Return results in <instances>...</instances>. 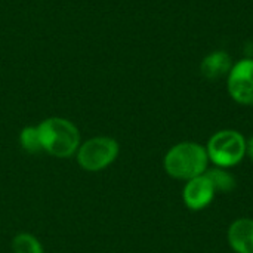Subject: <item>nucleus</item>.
I'll return each mask as SVG.
<instances>
[{"instance_id": "nucleus-1", "label": "nucleus", "mask_w": 253, "mask_h": 253, "mask_svg": "<svg viewBox=\"0 0 253 253\" xmlns=\"http://www.w3.org/2000/svg\"><path fill=\"white\" fill-rule=\"evenodd\" d=\"M209 156L206 147L197 142H179L165 156V170L175 179L190 181L208 170Z\"/></svg>"}, {"instance_id": "nucleus-2", "label": "nucleus", "mask_w": 253, "mask_h": 253, "mask_svg": "<svg viewBox=\"0 0 253 253\" xmlns=\"http://www.w3.org/2000/svg\"><path fill=\"white\" fill-rule=\"evenodd\" d=\"M43 150L50 156L67 159L71 157L80 147V133L77 127L59 117H50L39 125Z\"/></svg>"}, {"instance_id": "nucleus-3", "label": "nucleus", "mask_w": 253, "mask_h": 253, "mask_svg": "<svg viewBox=\"0 0 253 253\" xmlns=\"http://www.w3.org/2000/svg\"><path fill=\"white\" fill-rule=\"evenodd\" d=\"M206 151L209 160L218 168H233L246 156V139L237 130H219L209 139Z\"/></svg>"}, {"instance_id": "nucleus-4", "label": "nucleus", "mask_w": 253, "mask_h": 253, "mask_svg": "<svg viewBox=\"0 0 253 253\" xmlns=\"http://www.w3.org/2000/svg\"><path fill=\"white\" fill-rule=\"evenodd\" d=\"M119 156V144L108 136H96L83 142L77 150V162L87 172H98L110 166Z\"/></svg>"}, {"instance_id": "nucleus-5", "label": "nucleus", "mask_w": 253, "mask_h": 253, "mask_svg": "<svg viewBox=\"0 0 253 253\" xmlns=\"http://www.w3.org/2000/svg\"><path fill=\"white\" fill-rule=\"evenodd\" d=\"M227 87L236 102L253 105V59H242L231 67Z\"/></svg>"}, {"instance_id": "nucleus-6", "label": "nucleus", "mask_w": 253, "mask_h": 253, "mask_svg": "<svg viewBox=\"0 0 253 253\" xmlns=\"http://www.w3.org/2000/svg\"><path fill=\"white\" fill-rule=\"evenodd\" d=\"M215 193L216 191H215L212 182L203 173L200 176H196V178L187 181L184 191H182V199L188 209L202 211L212 203Z\"/></svg>"}, {"instance_id": "nucleus-7", "label": "nucleus", "mask_w": 253, "mask_h": 253, "mask_svg": "<svg viewBox=\"0 0 253 253\" xmlns=\"http://www.w3.org/2000/svg\"><path fill=\"white\" fill-rule=\"evenodd\" d=\"M228 243L236 253H253V219L239 218L228 228Z\"/></svg>"}, {"instance_id": "nucleus-8", "label": "nucleus", "mask_w": 253, "mask_h": 253, "mask_svg": "<svg viewBox=\"0 0 253 253\" xmlns=\"http://www.w3.org/2000/svg\"><path fill=\"white\" fill-rule=\"evenodd\" d=\"M231 58L224 50H216L208 56L200 64V71L208 80H216L224 77L231 70Z\"/></svg>"}, {"instance_id": "nucleus-9", "label": "nucleus", "mask_w": 253, "mask_h": 253, "mask_svg": "<svg viewBox=\"0 0 253 253\" xmlns=\"http://www.w3.org/2000/svg\"><path fill=\"white\" fill-rule=\"evenodd\" d=\"M205 175L209 178V181L212 182L215 191L219 193H228L233 191L236 188V178L225 170L224 168H215V169H208L205 172Z\"/></svg>"}, {"instance_id": "nucleus-10", "label": "nucleus", "mask_w": 253, "mask_h": 253, "mask_svg": "<svg viewBox=\"0 0 253 253\" xmlns=\"http://www.w3.org/2000/svg\"><path fill=\"white\" fill-rule=\"evenodd\" d=\"M12 251L13 253H43V248L34 236L21 233L13 239Z\"/></svg>"}, {"instance_id": "nucleus-11", "label": "nucleus", "mask_w": 253, "mask_h": 253, "mask_svg": "<svg viewBox=\"0 0 253 253\" xmlns=\"http://www.w3.org/2000/svg\"><path fill=\"white\" fill-rule=\"evenodd\" d=\"M19 142H21V147L28 151V153H39L43 150V145H42V136H40V130H39V126L34 127V126H28L25 129H22L21 135H19Z\"/></svg>"}, {"instance_id": "nucleus-12", "label": "nucleus", "mask_w": 253, "mask_h": 253, "mask_svg": "<svg viewBox=\"0 0 253 253\" xmlns=\"http://www.w3.org/2000/svg\"><path fill=\"white\" fill-rule=\"evenodd\" d=\"M246 154L251 157V160L253 162V136L246 141Z\"/></svg>"}]
</instances>
